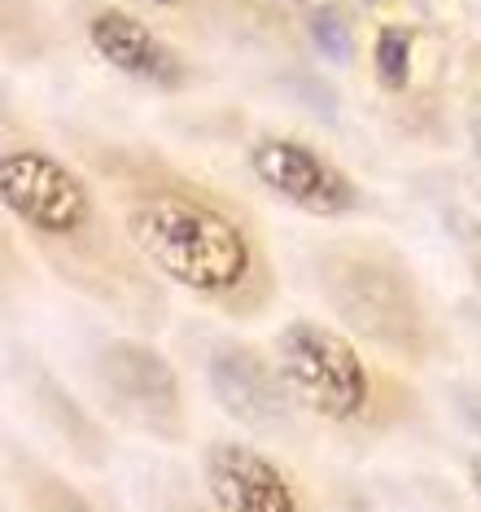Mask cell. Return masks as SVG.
Returning a JSON list of instances; mask_svg holds the SVG:
<instances>
[{
	"label": "cell",
	"mask_w": 481,
	"mask_h": 512,
	"mask_svg": "<svg viewBox=\"0 0 481 512\" xmlns=\"http://www.w3.org/2000/svg\"><path fill=\"white\" fill-rule=\"evenodd\" d=\"M311 40H315V49H320L328 62H337V66L350 62V27H346L342 9H333V5L315 9L311 14Z\"/></svg>",
	"instance_id": "obj_11"
},
{
	"label": "cell",
	"mask_w": 481,
	"mask_h": 512,
	"mask_svg": "<svg viewBox=\"0 0 481 512\" xmlns=\"http://www.w3.org/2000/svg\"><path fill=\"white\" fill-rule=\"evenodd\" d=\"M206 486L224 512H293L298 491L289 473L245 442H215L206 451Z\"/></svg>",
	"instance_id": "obj_6"
},
{
	"label": "cell",
	"mask_w": 481,
	"mask_h": 512,
	"mask_svg": "<svg viewBox=\"0 0 481 512\" xmlns=\"http://www.w3.org/2000/svg\"><path fill=\"white\" fill-rule=\"evenodd\" d=\"M250 171L267 193H276L280 202L298 206L307 215L333 219L346 215L355 206V184L342 167H333L320 149L285 141V136H267L250 149Z\"/></svg>",
	"instance_id": "obj_4"
},
{
	"label": "cell",
	"mask_w": 481,
	"mask_h": 512,
	"mask_svg": "<svg viewBox=\"0 0 481 512\" xmlns=\"http://www.w3.org/2000/svg\"><path fill=\"white\" fill-rule=\"evenodd\" d=\"M0 193L22 224L49 237H75L92 219V197L84 180L62 158L40 149H14L0 162Z\"/></svg>",
	"instance_id": "obj_3"
},
{
	"label": "cell",
	"mask_w": 481,
	"mask_h": 512,
	"mask_svg": "<svg viewBox=\"0 0 481 512\" xmlns=\"http://www.w3.org/2000/svg\"><path fill=\"white\" fill-rule=\"evenodd\" d=\"M412 49H416V36L398 22H385L377 31V44H372V66H377V79L381 88L390 92H403L412 84Z\"/></svg>",
	"instance_id": "obj_10"
},
{
	"label": "cell",
	"mask_w": 481,
	"mask_h": 512,
	"mask_svg": "<svg viewBox=\"0 0 481 512\" xmlns=\"http://www.w3.org/2000/svg\"><path fill=\"white\" fill-rule=\"evenodd\" d=\"M88 40L114 71L145 79V84L167 88V84H180V75H184L175 49H167L145 22L123 14V9H101V14L88 22Z\"/></svg>",
	"instance_id": "obj_9"
},
{
	"label": "cell",
	"mask_w": 481,
	"mask_h": 512,
	"mask_svg": "<svg viewBox=\"0 0 481 512\" xmlns=\"http://www.w3.org/2000/svg\"><path fill=\"white\" fill-rule=\"evenodd\" d=\"M154 5H175V0H154Z\"/></svg>",
	"instance_id": "obj_13"
},
{
	"label": "cell",
	"mask_w": 481,
	"mask_h": 512,
	"mask_svg": "<svg viewBox=\"0 0 481 512\" xmlns=\"http://www.w3.org/2000/svg\"><path fill=\"white\" fill-rule=\"evenodd\" d=\"M477 495H481V464H477Z\"/></svg>",
	"instance_id": "obj_12"
},
{
	"label": "cell",
	"mask_w": 481,
	"mask_h": 512,
	"mask_svg": "<svg viewBox=\"0 0 481 512\" xmlns=\"http://www.w3.org/2000/svg\"><path fill=\"white\" fill-rule=\"evenodd\" d=\"M206 381H210L215 403L224 407L237 425H250V429L280 425L293 403L285 381H280V372H276V359H263L245 342L219 346L206 364Z\"/></svg>",
	"instance_id": "obj_5"
},
{
	"label": "cell",
	"mask_w": 481,
	"mask_h": 512,
	"mask_svg": "<svg viewBox=\"0 0 481 512\" xmlns=\"http://www.w3.org/2000/svg\"><path fill=\"white\" fill-rule=\"evenodd\" d=\"M97 372H101V386L114 394V403L123 412L140 416L145 425L158 429L180 416V381H175V368L158 351H149V346L110 342L97 355Z\"/></svg>",
	"instance_id": "obj_7"
},
{
	"label": "cell",
	"mask_w": 481,
	"mask_h": 512,
	"mask_svg": "<svg viewBox=\"0 0 481 512\" xmlns=\"http://www.w3.org/2000/svg\"><path fill=\"white\" fill-rule=\"evenodd\" d=\"M276 372L289 399L320 421H355L372 399V377L355 342L320 320H289L276 333Z\"/></svg>",
	"instance_id": "obj_2"
},
{
	"label": "cell",
	"mask_w": 481,
	"mask_h": 512,
	"mask_svg": "<svg viewBox=\"0 0 481 512\" xmlns=\"http://www.w3.org/2000/svg\"><path fill=\"white\" fill-rule=\"evenodd\" d=\"M328 298L337 302V311L368 337H385V342H403L407 333V298L377 263L342 259L328 267L324 276Z\"/></svg>",
	"instance_id": "obj_8"
},
{
	"label": "cell",
	"mask_w": 481,
	"mask_h": 512,
	"mask_svg": "<svg viewBox=\"0 0 481 512\" xmlns=\"http://www.w3.org/2000/svg\"><path fill=\"white\" fill-rule=\"evenodd\" d=\"M127 237L167 281L219 298L254 272L250 237L219 206L189 193H149L127 211Z\"/></svg>",
	"instance_id": "obj_1"
}]
</instances>
